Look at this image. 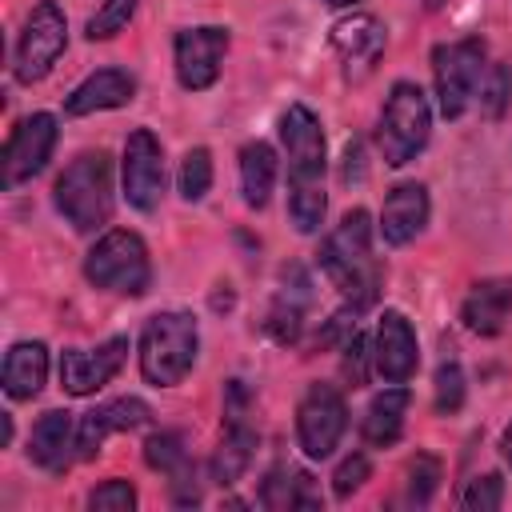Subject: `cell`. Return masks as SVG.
Instances as JSON below:
<instances>
[{
    "mask_svg": "<svg viewBox=\"0 0 512 512\" xmlns=\"http://www.w3.org/2000/svg\"><path fill=\"white\" fill-rule=\"evenodd\" d=\"M324 276L340 288V296L352 308H368L380 288V268L372 260V220L364 208L344 212V220L328 232V240L316 252Z\"/></svg>",
    "mask_w": 512,
    "mask_h": 512,
    "instance_id": "obj_1",
    "label": "cell"
},
{
    "mask_svg": "<svg viewBox=\"0 0 512 512\" xmlns=\"http://www.w3.org/2000/svg\"><path fill=\"white\" fill-rule=\"evenodd\" d=\"M200 332L188 312H156L140 332V376L152 388L180 384L196 364Z\"/></svg>",
    "mask_w": 512,
    "mask_h": 512,
    "instance_id": "obj_2",
    "label": "cell"
},
{
    "mask_svg": "<svg viewBox=\"0 0 512 512\" xmlns=\"http://www.w3.org/2000/svg\"><path fill=\"white\" fill-rule=\"evenodd\" d=\"M52 200L60 208V216L76 228V232H96L108 224L112 216V164L104 152H84L76 156L56 188H52Z\"/></svg>",
    "mask_w": 512,
    "mask_h": 512,
    "instance_id": "obj_3",
    "label": "cell"
},
{
    "mask_svg": "<svg viewBox=\"0 0 512 512\" xmlns=\"http://www.w3.org/2000/svg\"><path fill=\"white\" fill-rule=\"evenodd\" d=\"M428 132H432V108H428L424 88L412 80H396L384 100L380 128H376L384 164L404 168L408 160H416V152L428 144Z\"/></svg>",
    "mask_w": 512,
    "mask_h": 512,
    "instance_id": "obj_4",
    "label": "cell"
},
{
    "mask_svg": "<svg viewBox=\"0 0 512 512\" xmlns=\"http://www.w3.org/2000/svg\"><path fill=\"white\" fill-rule=\"evenodd\" d=\"M84 276L104 288V292H120V296H144L152 284V264H148V248L136 232L128 228H112L96 240V248L84 256Z\"/></svg>",
    "mask_w": 512,
    "mask_h": 512,
    "instance_id": "obj_5",
    "label": "cell"
},
{
    "mask_svg": "<svg viewBox=\"0 0 512 512\" xmlns=\"http://www.w3.org/2000/svg\"><path fill=\"white\" fill-rule=\"evenodd\" d=\"M484 72H488V48L476 36H464V40H452V44H436L432 76H436L440 112L448 120L468 112V104L476 100V92L484 84Z\"/></svg>",
    "mask_w": 512,
    "mask_h": 512,
    "instance_id": "obj_6",
    "label": "cell"
},
{
    "mask_svg": "<svg viewBox=\"0 0 512 512\" xmlns=\"http://www.w3.org/2000/svg\"><path fill=\"white\" fill-rule=\"evenodd\" d=\"M280 140L288 152V192H324V128L316 112L288 104L280 112Z\"/></svg>",
    "mask_w": 512,
    "mask_h": 512,
    "instance_id": "obj_7",
    "label": "cell"
},
{
    "mask_svg": "<svg viewBox=\"0 0 512 512\" xmlns=\"http://www.w3.org/2000/svg\"><path fill=\"white\" fill-rule=\"evenodd\" d=\"M64 44H68V20H64V12L56 8V0H40L28 12L24 32L16 40V64H12L16 80L20 84L44 80L52 72V64L60 60Z\"/></svg>",
    "mask_w": 512,
    "mask_h": 512,
    "instance_id": "obj_8",
    "label": "cell"
},
{
    "mask_svg": "<svg viewBox=\"0 0 512 512\" xmlns=\"http://www.w3.org/2000/svg\"><path fill=\"white\" fill-rule=\"evenodd\" d=\"M348 428V408L344 396L332 384H312L296 408V440L312 460L332 456V448L340 444Z\"/></svg>",
    "mask_w": 512,
    "mask_h": 512,
    "instance_id": "obj_9",
    "label": "cell"
},
{
    "mask_svg": "<svg viewBox=\"0 0 512 512\" xmlns=\"http://www.w3.org/2000/svg\"><path fill=\"white\" fill-rule=\"evenodd\" d=\"M120 176H124V200L136 212H152L160 204V196H164V148L148 128H136L124 140Z\"/></svg>",
    "mask_w": 512,
    "mask_h": 512,
    "instance_id": "obj_10",
    "label": "cell"
},
{
    "mask_svg": "<svg viewBox=\"0 0 512 512\" xmlns=\"http://www.w3.org/2000/svg\"><path fill=\"white\" fill-rule=\"evenodd\" d=\"M332 48L340 56V68H344V80H368L384 56V44H388V32L376 16L368 12H352L344 20L332 24Z\"/></svg>",
    "mask_w": 512,
    "mask_h": 512,
    "instance_id": "obj_11",
    "label": "cell"
},
{
    "mask_svg": "<svg viewBox=\"0 0 512 512\" xmlns=\"http://www.w3.org/2000/svg\"><path fill=\"white\" fill-rule=\"evenodd\" d=\"M172 52H176V80H180V88L204 92L220 76V60L228 52V32L216 28V24L184 28V32H176Z\"/></svg>",
    "mask_w": 512,
    "mask_h": 512,
    "instance_id": "obj_12",
    "label": "cell"
},
{
    "mask_svg": "<svg viewBox=\"0 0 512 512\" xmlns=\"http://www.w3.org/2000/svg\"><path fill=\"white\" fill-rule=\"evenodd\" d=\"M52 148H56V116L48 112L24 116L4 144V188H16L36 172H44Z\"/></svg>",
    "mask_w": 512,
    "mask_h": 512,
    "instance_id": "obj_13",
    "label": "cell"
},
{
    "mask_svg": "<svg viewBox=\"0 0 512 512\" xmlns=\"http://www.w3.org/2000/svg\"><path fill=\"white\" fill-rule=\"evenodd\" d=\"M128 356V336H112L96 348H64L60 352V384L68 396H92L104 388Z\"/></svg>",
    "mask_w": 512,
    "mask_h": 512,
    "instance_id": "obj_14",
    "label": "cell"
},
{
    "mask_svg": "<svg viewBox=\"0 0 512 512\" xmlns=\"http://www.w3.org/2000/svg\"><path fill=\"white\" fill-rule=\"evenodd\" d=\"M148 420H152V408L140 396L108 400V404H100V408L80 416V424H76V456L92 460L112 432H132V428H144Z\"/></svg>",
    "mask_w": 512,
    "mask_h": 512,
    "instance_id": "obj_15",
    "label": "cell"
},
{
    "mask_svg": "<svg viewBox=\"0 0 512 512\" xmlns=\"http://www.w3.org/2000/svg\"><path fill=\"white\" fill-rule=\"evenodd\" d=\"M372 364L376 372L388 380V384H404L416 364H420V348H416V332L408 324L404 312L388 308L376 324V352H372Z\"/></svg>",
    "mask_w": 512,
    "mask_h": 512,
    "instance_id": "obj_16",
    "label": "cell"
},
{
    "mask_svg": "<svg viewBox=\"0 0 512 512\" xmlns=\"http://www.w3.org/2000/svg\"><path fill=\"white\" fill-rule=\"evenodd\" d=\"M428 224V188L416 180L396 184L384 196V212H380V236L388 244H408L412 236H420Z\"/></svg>",
    "mask_w": 512,
    "mask_h": 512,
    "instance_id": "obj_17",
    "label": "cell"
},
{
    "mask_svg": "<svg viewBox=\"0 0 512 512\" xmlns=\"http://www.w3.org/2000/svg\"><path fill=\"white\" fill-rule=\"evenodd\" d=\"M512 316V280L508 276H488L480 280L464 304H460V320L468 332L476 336H496Z\"/></svg>",
    "mask_w": 512,
    "mask_h": 512,
    "instance_id": "obj_18",
    "label": "cell"
},
{
    "mask_svg": "<svg viewBox=\"0 0 512 512\" xmlns=\"http://www.w3.org/2000/svg\"><path fill=\"white\" fill-rule=\"evenodd\" d=\"M132 96H136V80L128 72L100 68L68 92L64 112L68 116H88V112H104V108H124V104H132Z\"/></svg>",
    "mask_w": 512,
    "mask_h": 512,
    "instance_id": "obj_19",
    "label": "cell"
},
{
    "mask_svg": "<svg viewBox=\"0 0 512 512\" xmlns=\"http://www.w3.org/2000/svg\"><path fill=\"white\" fill-rule=\"evenodd\" d=\"M4 392L8 400H32L48 380V348L40 340H20L4 356Z\"/></svg>",
    "mask_w": 512,
    "mask_h": 512,
    "instance_id": "obj_20",
    "label": "cell"
},
{
    "mask_svg": "<svg viewBox=\"0 0 512 512\" xmlns=\"http://www.w3.org/2000/svg\"><path fill=\"white\" fill-rule=\"evenodd\" d=\"M72 448H76V420H72V412L52 408V412H44V416L32 424V436H28V456H32V464L56 472V468L68 464Z\"/></svg>",
    "mask_w": 512,
    "mask_h": 512,
    "instance_id": "obj_21",
    "label": "cell"
},
{
    "mask_svg": "<svg viewBox=\"0 0 512 512\" xmlns=\"http://www.w3.org/2000/svg\"><path fill=\"white\" fill-rule=\"evenodd\" d=\"M308 288H312L308 276H304L300 268H292V280H284V288L276 292V300H272V308H268V320H264V328H268L272 340L288 344V340L300 336L304 316H308V300H312Z\"/></svg>",
    "mask_w": 512,
    "mask_h": 512,
    "instance_id": "obj_22",
    "label": "cell"
},
{
    "mask_svg": "<svg viewBox=\"0 0 512 512\" xmlns=\"http://www.w3.org/2000/svg\"><path fill=\"white\" fill-rule=\"evenodd\" d=\"M256 444H260L256 428H252L244 416H228L224 440H220V448H216V456H212V480L224 484V488L236 484V480L248 472V464H252V456H256Z\"/></svg>",
    "mask_w": 512,
    "mask_h": 512,
    "instance_id": "obj_23",
    "label": "cell"
},
{
    "mask_svg": "<svg viewBox=\"0 0 512 512\" xmlns=\"http://www.w3.org/2000/svg\"><path fill=\"white\" fill-rule=\"evenodd\" d=\"M404 416H408V388H400V384H396V388H384V392L372 396L360 432H364V440H368L372 448H388V444L400 440Z\"/></svg>",
    "mask_w": 512,
    "mask_h": 512,
    "instance_id": "obj_24",
    "label": "cell"
},
{
    "mask_svg": "<svg viewBox=\"0 0 512 512\" xmlns=\"http://www.w3.org/2000/svg\"><path fill=\"white\" fill-rule=\"evenodd\" d=\"M272 188H276V152H272V144H264V140L244 144V152H240V192H244V204L248 208H264Z\"/></svg>",
    "mask_w": 512,
    "mask_h": 512,
    "instance_id": "obj_25",
    "label": "cell"
},
{
    "mask_svg": "<svg viewBox=\"0 0 512 512\" xmlns=\"http://www.w3.org/2000/svg\"><path fill=\"white\" fill-rule=\"evenodd\" d=\"M260 504L264 508H320V492L312 484L308 472H296V468H272L260 484Z\"/></svg>",
    "mask_w": 512,
    "mask_h": 512,
    "instance_id": "obj_26",
    "label": "cell"
},
{
    "mask_svg": "<svg viewBox=\"0 0 512 512\" xmlns=\"http://www.w3.org/2000/svg\"><path fill=\"white\" fill-rule=\"evenodd\" d=\"M144 464L164 472V476H176L184 472L192 460H188V448H184V436L180 432H156L144 440Z\"/></svg>",
    "mask_w": 512,
    "mask_h": 512,
    "instance_id": "obj_27",
    "label": "cell"
},
{
    "mask_svg": "<svg viewBox=\"0 0 512 512\" xmlns=\"http://www.w3.org/2000/svg\"><path fill=\"white\" fill-rule=\"evenodd\" d=\"M176 184H180L184 200H204L208 196V188H212V156H208V148H188L184 152Z\"/></svg>",
    "mask_w": 512,
    "mask_h": 512,
    "instance_id": "obj_28",
    "label": "cell"
},
{
    "mask_svg": "<svg viewBox=\"0 0 512 512\" xmlns=\"http://www.w3.org/2000/svg\"><path fill=\"white\" fill-rule=\"evenodd\" d=\"M432 404L440 416H452L464 408V368L460 360H444L436 368V384H432Z\"/></svg>",
    "mask_w": 512,
    "mask_h": 512,
    "instance_id": "obj_29",
    "label": "cell"
},
{
    "mask_svg": "<svg viewBox=\"0 0 512 512\" xmlns=\"http://www.w3.org/2000/svg\"><path fill=\"white\" fill-rule=\"evenodd\" d=\"M436 488H440V460L428 456V452H420V456L408 464V492H404V500H408L412 508H424V504L436 496Z\"/></svg>",
    "mask_w": 512,
    "mask_h": 512,
    "instance_id": "obj_30",
    "label": "cell"
},
{
    "mask_svg": "<svg viewBox=\"0 0 512 512\" xmlns=\"http://www.w3.org/2000/svg\"><path fill=\"white\" fill-rule=\"evenodd\" d=\"M508 96H512V72H508L504 64H488V72H484V84H480V92H476V104H480V112H484L488 120L504 116V108H508Z\"/></svg>",
    "mask_w": 512,
    "mask_h": 512,
    "instance_id": "obj_31",
    "label": "cell"
},
{
    "mask_svg": "<svg viewBox=\"0 0 512 512\" xmlns=\"http://www.w3.org/2000/svg\"><path fill=\"white\" fill-rule=\"evenodd\" d=\"M460 504H464L468 512H496V508L504 504V480H500L496 472H484V476L468 480Z\"/></svg>",
    "mask_w": 512,
    "mask_h": 512,
    "instance_id": "obj_32",
    "label": "cell"
},
{
    "mask_svg": "<svg viewBox=\"0 0 512 512\" xmlns=\"http://www.w3.org/2000/svg\"><path fill=\"white\" fill-rule=\"evenodd\" d=\"M132 12H136V0H104L100 12L88 20V40H108V36H116L120 28H128Z\"/></svg>",
    "mask_w": 512,
    "mask_h": 512,
    "instance_id": "obj_33",
    "label": "cell"
},
{
    "mask_svg": "<svg viewBox=\"0 0 512 512\" xmlns=\"http://www.w3.org/2000/svg\"><path fill=\"white\" fill-rule=\"evenodd\" d=\"M88 508H96V512H128V508H136V488L128 480H104L100 488L88 492Z\"/></svg>",
    "mask_w": 512,
    "mask_h": 512,
    "instance_id": "obj_34",
    "label": "cell"
},
{
    "mask_svg": "<svg viewBox=\"0 0 512 512\" xmlns=\"http://www.w3.org/2000/svg\"><path fill=\"white\" fill-rule=\"evenodd\" d=\"M364 480H368V456H364V452H352V456H344V460L336 464V472H332V492H336L340 500H348L352 492L364 488Z\"/></svg>",
    "mask_w": 512,
    "mask_h": 512,
    "instance_id": "obj_35",
    "label": "cell"
},
{
    "mask_svg": "<svg viewBox=\"0 0 512 512\" xmlns=\"http://www.w3.org/2000/svg\"><path fill=\"white\" fill-rule=\"evenodd\" d=\"M172 500H176V504H196V500H200L196 464H188L184 472H176V476H172Z\"/></svg>",
    "mask_w": 512,
    "mask_h": 512,
    "instance_id": "obj_36",
    "label": "cell"
},
{
    "mask_svg": "<svg viewBox=\"0 0 512 512\" xmlns=\"http://www.w3.org/2000/svg\"><path fill=\"white\" fill-rule=\"evenodd\" d=\"M364 336L360 332H352V340H348V348H344V372L352 376V384H364Z\"/></svg>",
    "mask_w": 512,
    "mask_h": 512,
    "instance_id": "obj_37",
    "label": "cell"
},
{
    "mask_svg": "<svg viewBox=\"0 0 512 512\" xmlns=\"http://www.w3.org/2000/svg\"><path fill=\"white\" fill-rule=\"evenodd\" d=\"M360 160H364L360 140H348V144H344V172H340V180H344V184H352V176H356V180L364 176V164H360Z\"/></svg>",
    "mask_w": 512,
    "mask_h": 512,
    "instance_id": "obj_38",
    "label": "cell"
},
{
    "mask_svg": "<svg viewBox=\"0 0 512 512\" xmlns=\"http://www.w3.org/2000/svg\"><path fill=\"white\" fill-rule=\"evenodd\" d=\"M0 444H4V448L12 444V416H8V412H0Z\"/></svg>",
    "mask_w": 512,
    "mask_h": 512,
    "instance_id": "obj_39",
    "label": "cell"
},
{
    "mask_svg": "<svg viewBox=\"0 0 512 512\" xmlns=\"http://www.w3.org/2000/svg\"><path fill=\"white\" fill-rule=\"evenodd\" d=\"M500 452H504V460H508V468H512V424H508L504 436H500Z\"/></svg>",
    "mask_w": 512,
    "mask_h": 512,
    "instance_id": "obj_40",
    "label": "cell"
},
{
    "mask_svg": "<svg viewBox=\"0 0 512 512\" xmlns=\"http://www.w3.org/2000/svg\"><path fill=\"white\" fill-rule=\"evenodd\" d=\"M324 4H332V8H348V4H360V0H324Z\"/></svg>",
    "mask_w": 512,
    "mask_h": 512,
    "instance_id": "obj_41",
    "label": "cell"
},
{
    "mask_svg": "<svg viewBox=\"0 0 512 512\" xmlns=\"http://www.w3.org/2000/svg\"><path fill=\"white\" fill-rule=\"evenodd\" d=\"M424 4H428V8H440V4H444V0H424Z\"/></svg>",
    "mask_w": 512,
    "mask_h": 512,
    "instance_id": "obj_42",
    "label": "cell"
}]
</instances>
